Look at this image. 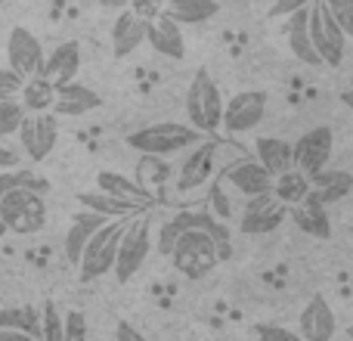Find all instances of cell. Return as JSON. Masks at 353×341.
Instances as JSON below:
<instances>
[{"label": "cell", "mask_w": 353, "mask_h": 341, "mask_svg": "<svg viewBox=\"0 0 353 341\" xmlns=\"http://www.w3.org/2000/svg\"><path fill=\"white\" fill-rule=\"evenodd\" d=\"M201 140H208L201 130H195L192 124L186 121H159L149 124V128H140L134 134H128V146L140 155H174L180 149L199 146Z\"/></svg>", "instance_id": "obj_1"}, {"label": "cell", "mask_w": 353, "mask_h": 341, "mask_svg": "<svg viewBox=\"0 0 353 341\" xmlns=\"http://www.w3.org/2000/svg\"><path fill=\"white\" fill-rule=\"evenodd\" d=\"M220 118H223V97L211 75L199 68L186 87V124H192L205 137H214L220 130Z\"/></svg>", "instance_id": "obj_2"}, {"label": "cell", "mask_w": 353, "mask_h": 341, "mask_svg": "<svg viewBox=\"0 0 353 341\" xmlns=\"http://www.w3.org/2000/svg\"><path fill=\"white\" fill-rule=\"evenodd\" d=\"M171 264L176 273H183L186 280H205L214 267L220 264L217 242L208 230H186L171 249Z\"/></svg>", "instance_id": "obj_3"}, {"label": "cell", "mask_w": 353, "mask_h": 341, "mask_svg": "<svg viewBox=\"0 0 353 341\" xmlns=\"http://www.w3.org/2000/svg\"><path fill=\"white\" fill-rule=\"evenodd\" d=\"M149 251H152V220H149V214L143 211V214H137L134 220L124 224L121 242H118V255H115L112 273H115V280L121 282V286L140 273L146 257H149Z\"/></svg>", "instance_id": "obj_4"}, {"label": "cell", "mask_w": 353, "mask_h": 341, "mask_svg": "<svg viewBox=\"0 0 353 341\" xmlns=\"http://www.w3.org/2000/svg\"><path fill=\"white\" fill-rule=\"evenodd\" d=\"M0 220L6 224V233H19V236H31V233L43 230L47 224V202L41 193L31 189H6L0 195Z\"/></svg>", "instance_id": "obj_5"}, {"label": "cell", "mask_w": 353, "mask_h": 341, "mask_svg": "<svg viewBox=\"0 0 353 341\" xmlns=\"http://www.w3.org/2000/svg\"><path fill=\"white\" fill-rule=\"evenodd\" d=\"M128 220H105L97 233L90 236V242L84 245L78 261V276L81 282H93L99 276L112 273L115 267V255H118V242H121V233Z\"/></svg>", "instance_id": "obj_6"}, {"label": "cell", "mask_w": 353, "mask_h": 341, "mask_svg": "<svg viewBox=\"0 0 353 341\" xmlns=\"http://www.w3.org/2000/svg\"><path fill=\"white\" fill-rule=\"evenodd\" d=\"M307 28H310V41L323 66L338 68L344 62V50H347V35L338 28L332 12L325 10L323 0H310L307 6Z\"/></svg>", "instance_id": "obj_7"}, {"label": "cell", "mask_w": 353, "mask_h": 341, "mask_svg": "<svg viewBox=\"0 0 353 341\" xmlns=\"http://www.w3.org/2000/svg\"><path fill=\"white\" fill-rule=\"evenodd\" d=\"M16 137H19L22 153L28 155L34 165H41V162L50 159V153H53L56 143H59V118H56L53 112H31V115L22 118Z\"/></svg>", "instance_id": "obj_8"}, {"label": "cell", "mask_w": 353, "mask_h": 341, "mask_svg": "<svg viewBox=\"0 0 353 341\" xmlns=\"http://www.w3.org/2000/svg\"><path fill=\"white\" fill-rule=\"evenodd\" d=\"M332 149H335V134L332 128H310L307 134H301L298 140L292 143V165L301 174H316V170L329 168Z\"/></svg>", "instance_id": "obj_9"}, {"label": "cell", "mask_w": 353, "mask_h": 341, "mask_svg": "<svg viewBox=\"0 0 353 341\" xmlns=\"http://www.w3.org/2000/svg\"><path fill=\"white\" fill-rule=\"evenodd\" d=\"M267 118V93L263 90H242L223 103V118H220V128L226 134H248L257 124Z\"/></svg>", "instance_id": "obj_10"}, {"label": "cell", "mask_w": 353, "mask_h": 341, "mask_svg": "<svg viewBox=\"0 0 353 341\" xmlns=\"http://www.w3.org/2000/svg\"><path fill=\"white\" fill-rule=\"evenodd\" d=\"M43 59H47V53H43V43L37 41V35L16 25L6 37V62H10L6 68H12L19 78L28 81L43 72Z\"/></svg>", "instance_id": "obj_11"}, {"label": "cell", "mask_w": 353, "mask_h": 341, "mask_svg": "<svg viewBox=\"0 0 353 341\" xmlns=\"http://www.w3.org/2000/svg\"><path fill=\"white\" fill-rule=\"evenodd\" d=\"M288 217V208L279 205L273 199V193H263V195H251L245 202L242 214H239V230L245 236H267V233L279 230Z\"/></svg>", "instance_id": "obj_12"}, {"label": "cell", "mask_w": 353, "mask_h": 341, "mask_svg": "<svg viewBox=\"0 0 353 341\" xmlns=\"http://www.w3.org/2000/svg\"><path fill=\"white\" fill-rule=\"evenodd\" d=\"M298 335L304 341H335L338 335V320L332 304L323 298V295H313L307 301V307L298 317Z\"/></svg>", "instance_id": "obj_13"}, {"label": "cell", "mask_w": 353, "mask_h": 341, "mask_svg": "<svg viewBox=\"0 0 353 341\" xmlns=\"http://www.w3.org/2000/svg\"><path fill=\"white\" fill-rule=\"evenodd\" d=\"M214 155H217V143L208 137L199 146H192V153L186 155V162L180 165V174H176V189L180 193H192V189L205 186L214 174Z\"/></svg>", "instance_id": "obj_14"}, {"label": "cell", "mask_w": 353, "mask_h": 341, "mask_svg": "<svg viewBox=\"0 0 353 341\" xmlns=\"http://www.w3.org/2000/svg\"><path fill=\"white\" fill-rule=\"evenodd\" d=\"M220 180L230 183L239 195L251 199V195H263L273 189V174H267L254 159H242L236 165H226L220 170Z\"/></svg>", "instance_id": "obj_15"}, {"label": "cell", "mask_w": 353, "mask_h": 341, "mask_svg": "<svg viewBox=\"0 0 353 341\" xmlns=\"http://www.w3.org/2000/svg\"><path fill=\"white\" fill-rule=\"evenodd\" d=\"M103 106V97L90 87L78 84V81H68V84H59L56 87V99H53V115L56 118H81L87 112L99 109Z\"/></svg>", "instance_id": "obj_16"}, {"label": "cell", "mask_w": 353, "mask_h": 341, "mask_svg": "<svg viewBox=\"0 0 353 341\" xmlns=\"http://www.w3.org/2000/svg\"><path fill=\"white\" fill-rule=\"evenodd\" d=\"M146 43L155 53L168 56V59H183L186 56V41H183V28L161 12V16L146 22Z\"/></svg>", "instance_id": "obj_17"}, {"label": "cell", "mask_w": 353, "mask_h": 341, "mask_svg": "<svg viewBox=\"0 0 353 341\" xmlns=\"http://www.w3.org/2000/svg\"><path fill=\"white\" fill-rule=\"evenodd\" d=\"M143 43H146V19L134 16L130 10H121L118 19L112 22V56L115 59H128Z\"/></svg>", "instance_id": "obj_18"}, {"label": "cell", "mask_w": 353, "mask_h": 341, "mask_svg": "<svg viewBox=\"0 0 353 341\" xmlns=\"http://www.w3.org/2000/svg\"><path fill=\"white\" fill-rule=\"evenodd\" d=\"M105 220H109V217H103V214H97V211H87V208H81V211L72 214V226H68L65 242H62V251H65L68 264H74V267H78L84 245L90 242V236L105 224Z\"/></svg>", "instance_id": "obj_19"}, {"label": "cell", "mask_w": 353, "mask_h": 341, "mask_svg": "<svg viewBox=\"0 0 353 341\" xmlns=\"http://www.w3.org/2000/svg\"><path fill=\"white\" fill-rule=\"evenodd\" d=\"M81 72V43L78 41H65L59 43V47L53 50V53L43 59V78L50 81V84H68V81H74V75Z\"/></svg>", "instance_id": "obj_20"}, {"label": "cell", "mask_w": 353, "mask_h": 341, "mask_svg": "<svg viewBox=\"0 0 353 341\" xmlns=\"http://www.w3.org/2000/svg\"><path fill=\"white\" fill-rule=\"evenodd\" d=\"M288 217L294 220L301 233H307L310 239H329L332 236V220H329V208L323 202H316L313 195H307L301 205L288 208Z\"/></svg>", "instance_id": "obj_21"}, {"label": "cell", "mask_w": 353, "mask_h": 341, "mask_svg": "<svg viewBox=\"0 0 353 341\" xmlns=\"http://www.w3.org/2000/svg\"><path fill=\"white\" fill-rule=\"evenodd\" d=\"M350 189H353V174H347V170L323 168L316 174H310V195L316 202H323L325 208L341 202L344 195H350Z\"/></svg>", "instance_id": "obj_22"}, {"label": "cell", "mask_w": 353, "mask_h": 341, "mask_svg": "<svg viewBox=\"0 0 353 341\" xmlns=\"http://www.w3.org/2000/svg\"><path fill=\"white\" fill-rule=\"evenodd\" d=\"M97 189L99 193H105V195H112V199L130 202V205H140V208L149 205V189H143L137 180L118 174V170H99L97 174Z\"/></svg>", "instance_id": "obj_23"}, {"label": "cell", "mask_w": 353, "mask_h": 341, "mask_svg": "<svg viewBox=\"0 0 353 341\" xmlns=\"http://www.w3.org/2000/svg\"><path fill=\"white\" fill-rule=\"evenodd\" d=\"M254 162L261 165L267 174L279 177L285 170H292V143L279 140V137H261L254 143Z\"/></svg>", "instance_id": "obj_24"}, {"label": "cell", "mask_w": 353, "mask_h": 341, "mask_svg": "<svg viewBox=\"0 0 353 341\" xmlns=\"http://www.w3.org/2000/svg\"><path fill=\"white\" fill-rule=\"evenodd\" d=\"M161 12L183 28V25L211 22V19L220 12V3L217 0H165V10Z\"/></svg>", "instance_id": "obj_25"}, {"label": "cell", "mask_w": 353, "mask_h": 341, "mask_svg": "<svg viewBox=\"0 0 353 341\" xmlns=\"http://www.w3.org/2000/svg\"><path fill=\"white\" fill-rule=\"evenodd\" d=\"M288 47H292L294 59L304 62L310 68H319L323 59L316 56L313 50V41H310V28H307V10H298L294 16H288Z\"/></svg>", "instance_id": "obj_26"}, {"label": "cell", "mask_w": 353, "mask_h": 341, "mask_svg": "<svg viewBox=\"0 0 353 341\" xmlns=\"http://www.w3.org/2000/svg\"><path fill=\"white\" fill-rule=\"evenodd\" d=\"M78 202H81V208L97 211V214H103V217H109V220H128V217H137V214L146 211V208H140V205H130V202L112 199V195L99 193V189H97V193H81Z\"/></svg>", "instance_id": "obj_27"}, {"label": "cell", "mask_w": 353, "mask_h": 341, "mask_svg": "<svg viewBox=\"0 0 353 341\" xmlns=\"http://www.w3.org/2000/svg\"><path fill=\"white\" fill-rule=\"evenodd\" d=\"M270 193H273V199L279 202V205L294 208L310 195V177L292 168V170H285V174L273 177V189H270Z\"/></svg>", "instance_id": "obj_28"}, {"label": "cell", "mask_w": 353, "mask_h": 341, "mask_svg": "<svg viewBox=\"0 0 353 341\" xmlns=\"http://www.w3.org/2000/svg\"><path fill=\"white\" fill-rule=\"evenodd\" d=\"M19 97H22L19 103H22L25 115H31V112H50L53 109V99H56V84H50L43 75H37V78L25 81Z\"/></svg>", "instance_id": "obj_29"}, {"label": "cell", "mask_w": 353, "mask_h": 341, "mask_svg": "<svg viewBox=\"0 0 353 341\" xmlns=\"http://www.w3.org/2000/svg\"><path fill=\"white\" fill-rule=\"evenodd\" d=\"M0 329H12V332H25V335L41 341V311L34 307H3L0 311Z\"/></svg>", "instance_id": "obj_30"}, {"label": "cell", "mask_w": 353, "mask_h": 341, "mask_svg": "<svg viewBox=\"0 0 353 341\" xmlns=\"http://www.w3.org/2000/svg\"><path fill=\"white\" fill-rule=\"evenodd\" d=\"M208 208H211V217H217L220 224H230L236 217V208H232V199L226 195V183L220 180V174L211 180V193H208Z\"/></svg>", "instance_id": "obj_31"}, {"label": "cell", "mask_w": 353, "mask_h": 341, "mask_svg": "<svg viewBox=\"0 0 353 341\" xmlns=\"http://www.w3.org/2000/svg\"><path fill=\"white\" fill-rule=\"evenodd\" d=\"M25 118V109L19 99H0V140L12 137Z\"/></svg>", "instance_id": "obj_32"}, {"label": "cell", "mask_w": 353, "mask_h": 341, "mask_svg": "<svg viewBox=\"0 0 353 341\" xmlns=\"http://www.w3.org/2000/svg\"><path fill=\"white\" fill-rule=\"evenodd\" d=\"M41 341H62V313L56 301H43L41 307Z\"/></svg>", "instance_id": "obj_33"}, {"label": "cell", "mask_w": 353, "mask_h": 341, "mask_svg": "<svg viewBox=\"0 0 353 341\" xmlns=\"http://www.w3.org/2000/svg\"><path fill=\"white\" fill-rule=\"evenodd\" d=\"M323 3L338 22V28L347 35V41H353V0H323Z\"/></svg>", "instance_id": "obj_34"}, {"label": "cell", "mask_w": 353, "mask_h": 341, "mask_svg": "<svg viewBox=\"0 0 353 341\" xmlns=\"http://www.w3.org/2000/svg\"><path fill=\"white\" fill-rule=\"evenodd\" d=\"M62 341H87V320L81 311H68L62 317Z\"/></svg>", "instance_id": "obj_35"}, {"label": "cell", "mask_w": 353, "mask_h": 341, "mask_svg": "<svg viewBox=\"0 0 353 341\" xmlns=\"http://www.w3.org/2000/svg\"><path fill=\"white\" fill-rule=\"evenodd\" d=\"M25 78H19L12 68H0V99H16L22 93Z\"/></svg>", "instance_id": "obj_36"}, {"label": "cell", "mask_w": 353, "mask_h": 341, "mask_svg": "<svg viewBox=\"0 0 353 341\" xmlns=\"http://www.w3.org/2000/svg\"><path fill=\"white\" fill-rule=\"evenodd\" d=\"M128 10L134 12V16H140V19H155V16H161V10H165V0H128Z\"/></svg>", "instance_id": "obj_37"}, {"label": "cell", "mask_w": 353, "mask_h": 341, "mask_svg": "<svg viewBox=\"0 0 353 341\" xmlns=\"http://www.w3.org/2000/svg\"><path fill=\"white\" fill-rule=\"evenodd\" d=\"M257 341H304L298 332L285 329V326H261L257 329Z\"/></svg>", "instance_id": "obj_38"}, {"label": "cell", "mask_w": 353, "mask_h": 341, "mask_svg": "<svg viewBox=\"0 0 353 341\" xmlns=\"http://www.w3.org/2000/svg\"><path fill=\"white\" fill-rule=\"evenodd\" d=\"M310 6V0H273V6H270V16L273 19H282V16H294L298 10H307Z\"/></svg>", "instance_id": "obj_39"}, {"label": "cell", "mask_w": 353, "mask_h": 341, "mask_svg": "<svg viewBox=\"0 0 353 341\" xmlns=\"http://www.w3.org/2000/svg\"><path fill=\"white\" fill-rule=\"evenodd\" d=\"M115 341H149L143 335L140 329H137L134 323H128V320H121V323L115 326Z\"/></svg>", "instance_id": "obj_40"}, {"label": "cell", "mask_w": 353, "mask_h": 341, "mask_svg": "<svg viewBox=\"0 0 353 341\" xmlns=\"http://www.w3.org/2000/svg\"><path fill=\"white\" fill-rule=\"evenodd\" d=\"M19 162H22V153L12 146H0V170H12L19 168Z\"/></svg>", "instance_id": "obj_41"}, {"label": "cell", "mask_w": 353, "mask_h": 341, "mask_svg": "<svg viewBox=\"0 0 353 341\" xmlns=\"http://www.w3.org/2000/svg\"><path fill=\"white\" fill-rule=\"evenodd\" d=\"M0 341H37L25 332H12V329H0Z\"/></svg>", "instance_id": "obj_42"}, {"label": "cell", "mask_w": 353, "mask_h": 341, "mask_svg": "<svg viewBox=\"0 0 353 341\" xmlns=\"http://www.w3.org/2000/svg\"><path fill=\"white\" fill-rule=\"evenodd\" d=\"M97 3L103 6V10H118V12L128 10V0H97Z\"/></svg>", "instance_id": "obj_43"}, {"label": "cell", "mask_w": 353, "mask_h": 341, "mask_svg": "<svg viewBox=\"0 0 353 341\" xmlns=\"http://www.w3.org/2000/svg\"><path fill=\"white\" fill-rule=\"evenodd\" d=\"M341 103H344V106H347V109L353 112V87H347V90L341 93Z\"/></svg>", "instance_id": "obj_44"}, {"label": "cell", "mask_w": 353, "mask_h": 341, "mask_svg": "<svg viewBox=\"0 0 353 341\" xmlns=\"http://www.w3.org/2000/svg\"><path fill=\"white\" fill-rule=\"evenodd\" d=\"M0 236H6V224H3V220H0Z\"/></svg>", "instance_id": "obj_45"}, {"label": "cell", "mask_w": 353, "mask_h": 341, "mask_svg": "<svg viewBox=\"0 0 353 341\" xmlns=\"http://www.w3.org/2000/svg\"><path fill=\"white\" fill-rule=\"evenodd\" d=\"M347 338H350V341H353V323H350V326H347Z\"/></svg>", "instance_id": "obj_46"}, {"label": "cell", "mask_w": 353, "mask_h": 341, "mask_svg": "<svg viewBox=\"0 0 353 341\" xmlns=\"http://www.w3.org/2000/svg\"><path fill=\"white\" fill-rule=\"evenodd\" d=\"M350 87H353V75H350Z\"/></svg>", "instance_id": "obj_47"}]
</instances>
